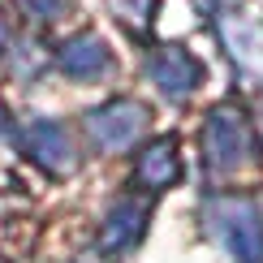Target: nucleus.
<instances>
[{
	"label": "nucleus",
	"mask_w": 263,
	"mask_h": 263,
	"mask_svg": "<svg viewBox=\"0 0 263 263\" xmlns=\"http://www.w3.org/2000/svg\"><path fill=\"white\" fill-rule=\"evenodd\" d=\"M203 160L216 173H233L250 160V125L233 104H220L203 125Z\"/></svg>",
	"instance_id": "obj_2"
},
{
	"label": "nucleus",
	"mask_w": 263,
	"mask_h": 263,
	"mask_svg": "<svg viewBox=\"0 0 263 263\" xmlns=\"http://www.w3.org/2000/svg\"><path fill=\"white\" fill-rule=\"evenodd\" d=\"M147 229V207L134 203V199H121L112 212L104 216V229H100V246L104 250H129L142 237Z\"/></svg>",
	"instance_id": "obj_8"
},
{
	"label": "nucleus",
	"mask_w": 263,
	"mask_h": 263,
	"mask_svg": "<svg viewBox=\"0 0 263 263\" xmlns=\"http://www.w3.org/2000/svg\"><path fill=\"white\" fill-rule=\"evenodd\" d=\"M22 9H26V17H35V22H52V17H61L65 13V5L69 0H17Z\"/></svg>",
	"instance_id": "obj_11"
},
{
	"label": "nucleus",
	"mask_w": 263,
	"mask_h": 263,
	"mask_svg": "<svg viewBox=\"0 0 263 263\" xmlns=\"http://www.w3.org/2000/svg\"><path fill=\"white\" fill-rule=\"evenodd\" d=\"M147 129V108L134 100H112L95 112H86V138L100 151H125L134 147V138H142Z\"/></svg>",
	"instance_id": "obj_3"
},
{
	"label": "nucleus",
	"mask_w": 263,
	"mask_h": 263,
	"mask_svg": "<svg viewBox=\"0 0 263 263\" xmlns=\"http://www.w3.org/2000/svg\"><path fill=\"white\" fill-rule=\"evenodd\" d=\"M259 121H263V104H259Z\"/></svg>",
	"instance_id": "obj_13"
},
{
	"label": "nucleus",
	"mask_w": 263,
	"mask_h": 263,
	"mask_svg": "<svg viewBox=\"0 0 263 263\" xmlns=\"http://www.w3.org/2000/svg\"><path fill=\"white\" fill-rule=\"evenodd\" d=\"M61 69L69 73V78H78V82H91V78H100V73L112 69V57H108V43L100 35H73L69 43L61 48Z\"/></svg>",
	"instance_id": "obj_6"
},
{
	"label": "nucleus",
	"mask_w": 263,
	"mask_h": 263,
	"mask_svg": "<svg viewBox=\"0 0 263 263\" xmlns=\"http://www.w3.org/2000/svg\"><path fill=\"white\" fill-rule=\"evenodd\" d=\"M22 142H26V156L39 164L43 173H52V177H61V173H73V164H78V156H73V142L69 134H65L61 121H30L26 134H22Z\"/></svg>",
	"instance_id": "obj_5"
},
{
	"label": "nucleus",
	"mask_w": 263,
	"mask_h": 263,
	"mask_svg": "<svg viewBox=\"0 0 263 263\" xmlns=\"http://www.w3.org/2000/svg\"><path fill=\"white\" fill-rule=\"evenodd\" d=\"M224 35H229L233 57L242 61L250 73H263V26H259V22H237V26H224Z\"/></svg>",
	"instance_id": "obj_9"
},
{
	"label": "nucleus",
	"mask_w": 263,
	"mask_h": 263,
	"mask_svg": "<svg viewBox=\"0 0 263 263\" xmlns=\"http://www.w3.org/2000/svg\"><path fill=\"white\" fill-rule=\"evenodd\" d=\"M9 43V26H5V17H0V48Z\"/></svg>",
	"instance_id": "obj_12"
},
{
	"label": "nucleus",
	"mask_w": 263,
	"mask_h": 263,
	"mask_svg": "<svg viewBox=\"0 0 263 263\" xmlns=\"http://www.w3.org/2000/svg\"><path fill=\"white\" fill-rule=\"evenodd\" d=\"M134 177H138V185H147V190H168V185H177V177H181L177 142L173 138H156L151 147H142Z\"/></svg>",
	"instance_id": "obj_7"
},
{
	"label": "nucleus",
	"mask_w": 263,
	"mask_h": 263,
	"mask_svg": "<svg viewBox=\"0 0 263 263\" xmlns=\"http://www.w3.org/2000/svg\"><path fill=\"white\" fill-rule=\"evenodd\" d=\"M147 73H151V82L160 86L164 100H185V95H194V86L203 82V65L194 61L181 43L156 48L147 57Z\"/></svg>",
	"instance_id": "obj_4"
},
{
	"label": "nucleus",
	"mask_w": 263,
	"mask_h": 263,
	"mask_svg": "<svg viewBox=\"0 0 263 263\" xmlns=\"http://www.w3.org/2000/svg\"><path fill=\"white\" fill-rule=\"evenodd\" d=\"M212 229L233 250L237 263H263V212H259L255 199L220 194L212 203Z\"/></svg>",
	"instance_id": "obj_1"
},
{
	"label": "nucleus",
	"mask_w": 263,
	"mask_h": 263,
	"mask_svg": "<svg viewBox=\"0 0 263 263\" xmlns=\"http://www.w3.org/2000/svg\"><path fill=\"white\" fill-rule=\"evenodd\" d=\"M108 9H112L125 26H147L151 13H156V0H108Z\"/></svg>",
	"instance_id": "obj_10"
}]
</instances>
